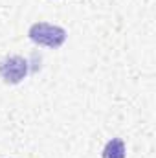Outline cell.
Listing matches in <instances>:
<instances>
[{
  "label": "cell",
  "instance_id": "2",
  "mask_svg": "<svg viewBox=\"0 0 156 158\" xmlns=\"http://www.w3.org/2000/svg\"><path fill=\"white\" fill-rule=\"evenodd\" d=\"M30 74V61L18 53H9L0 59V77L6 85H18Z\"/></svg>",
  "mask_w": 156,
  "mask_h": 158
},
{
  "label": "cell",
  "instance_id": "1",
  "mask_svg": "<svg viewBox=\"0 0 156 158\" xmlns=\"http://www.w3.org/2000/svg\"><path fill=\"white\" fill-rule=\"evenodd\" d=\"M28 37H30V40H33L39 46L50 48V50H57L66 42L68 33H66V30L63 26L50 24V22H35V24L30 26Z\"/></svg>",
  "mask_w": 156,
  "mask_h": 158
},
{
  "label": "cell",
  "instance_id": "3",
  "mask_svg": "<svg viewBox=\"0 0 156 158\" xmlns=\"http://www.w3.org/2000/svg\"><path fill=\"white\" fill-rule=\"evenodd\" d=\"M127 156V147L125 142L121 138H112L105 143L103 151H101V158H125Z\"/></svg>",
  "mask_w": 156,
  "mask_h": 158
}]
</instances>
